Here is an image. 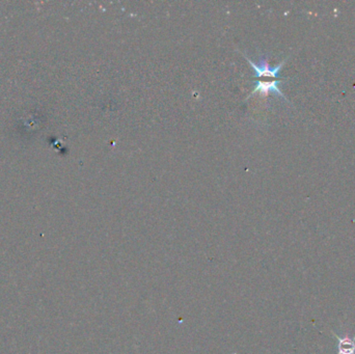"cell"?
I'll return each mask as SVG.
<instances>
[{"mask_svg": "<svg viewBox=\"0 0 355 354\" xmlns=\"http://www.w3.org/2000/svg\"><path fill=\"white\" fill-rule=\"evenodd\" d=\"M243 57L250 64L251 68L256 73L255 78L258 79L256 80V86L250 92L249 97L256 94H260V96L262 97H267L270 94H274L288 101L282 89L279 88V84L282 82V79L279 78V72L283 69L287 60L283 61L282 63H279L274 67H271L268 62V59L266 57H263V55H261L257 63L252 62L246 54H243Z\"/></svg>", "mask_w": 355, "mask_h": 354, "instance_id": "obj_1", "label": "cell"}, {"mask_svg": "<svg viewBox=\"0 0 355 354\" xmlns=\"http://www.w3.org/2000/svg\"><path fill=\"white\" fill-rule=\"evenodd\" d=\"M336 339V350L338 354H355V338L339 337L334 334Z\"/></svg>", "mask_w": 355, "mask_h": 354, "instance_id": "obj_2", "label": "cell"}]
</instances>
